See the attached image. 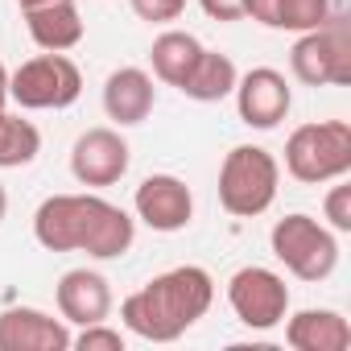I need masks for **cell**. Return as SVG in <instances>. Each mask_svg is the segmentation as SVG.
Returning <instances> with one entry per match:
<instances>
[{
	"instance_id": "cell-1",
	"label": "cell",
	"mask_w": 351,
	"mask_h": 351,
	"mask_svg": "<svg viewBox=\"0 0 351 351\" xmlns=\"http://www.w3.org/2000/svg\"><path fill=\"white\" fill-rule=\"evenodd\" d=\"M34 236L46 252H87L116 261L136 240V219L99 195H50L34 211Z\"/></svg>"
},
{
	"instance_id": "cell-27",
	"label": "cell",
	"mask_w": 351,
	"mask_h": 351,
	"mask_svg": "<svg viewBox=\"0 0 351 351\" xmlns=\"http://www.w3.org/2000/svg\"><path fill=\"white\" fill-rule=\"evenodd\" d=\"M330 17H347V0H330Z\"/></svg>"
},
{
	"instance_id": "cell-7",
	"label": "cell",
	"mask_w": 351,
	"mask_h": 351,
	"mask_svg": "<svg viewBox=\"0 0 351 351\" xmlns=\"http://www.w3.org/2000/svg\"><path fill=\"white\" fill-rule=\"evenodd\" d=\"M289 71L306 87H347L351 83V29L347 17H330L326 25L298 34L289 50Z\"/></svg>"
},
{
	"instance_id": "cell-5",
	"label": "cell",
	"mask_w": 351,
	"mask_h": 351,
	"mask_svg": "<svg viewBox=\"0 0 351 351\" xmlns=\"http://www.w3.org/2000/svg\"><path fill=\"white\" fill-rule=\"evenodd\" d=\"M269 248L285 265V273H293L298 281H310V285L326 281L339 265V236L326 223H318L314 215H302V211L273 223Z\"/></svg>"
},
{
	"instance_id": "cell-11",
	"label": "cell",
	"mask_w": 351,
	"mask_h": 351,
	"mask_svg": "<svg viewBox=\"0 0 351 351\" xmlns=\"http://www.w3.org/2000/svg\"><path fill=\"white\" fill-rule=\"evenodd\" d=\"M232 95H236L240 120L248 128H261V132L277 128L289 116V108H293V91H289L285 75L273 71V66H252L248 75H240Z\"/></svg>"
},
{
	"instance_id": "cell-17",
	"label": "cell",
	"mask_w": 351,
	"mask_h": 351,
	"mask_svg": "<svg viewBox=\"0 0 351 351\" xmlns=\"http://www.w3.org/2000/svg\"><path fill=\"white\" fill-rule=\"evenodd\" d=\"M236 79H240V71H236V62H232L228 54L203 50L178 91H182L186 99H195V104H219V99H228V95L236 91Z\"/></svg>"
},
{
	"instance_id": "cell-28",
	"label": "cell",
	"mask_w": 351,
	"mask_h": 351,
	"mask_svg": "<svg viewBox=\"0 0 351 351\" xmlns=\"http://www.w3.org/2000/svg\"><path fill=\"white\" fill-rule=\"evenodd\" d=\"M5 215H9V191L0 186V223H5Z\"/></svg>"
},
{
	"instance_id": "cell-2",
	"label": "cell",
	"mask_w": 351,
	"mask_h": 351,
	"mask_svg": "<svg viewBox=\"0 0 351 351\" xmlns=\"http://www.w3.org/2000/svg\"><path fill=\"white\" fill-rule=\"evenodd\" d=\"M215 302V281L203 265H178L169 273H157L136 293L120 302V318L136 339L149 343H173L182 339Z\"/></svg>"
},
{
	"instance_id": "cell-18",
	"label": "cell",
	"mask_w": 351,
	"mask_h": 351,
	"mask_svg": "<svg viewBox=\"0 0 351 351\" xmlns=\"http://www.w3.org/2000/svg\"><path fill=\"white\" fill-rule=\"evenodd\" d=\"M199 54H203V42H199L195 34H186V29H165V34H157L153 46H149L153 75H157L161 83H169V87H182V79L191 75V66H195Z\"/></svg>"
},
{
	"instance_id": "cell-12",
	"label": "cell",
	"mask_w": 351,
	"mask_h": 351,
	"mask_svg": "<svg viewBox=\"0 0 351 351\" xmlns=\"http://www.w3.org/2000/svg\"><path fill=\"white\" fill-rule=\"evenodd\" d=\"M71 322L34 310V306H13L0 310V351H66L71 347Z\"/></svg>"
},
{
	"instance_id": "cell-21",
	"label": "cell",
	"mask_w": 351,
	"mask_h": 351,
	"mask_svg": "<svg viewBox=\"0 0 351 351\" xmlns=\"http://www.w3.org/2000/svg\"><path fill=\"white\" fill-rule=\"evenodd\" d=\"M71 347H79V351H124V335L108 322H91L71 339Z\"/></svg>"
},
{
	"instance_id": "cell-13",
	"label": "cell",
	"mask_w": 351,
	"mask_h": 351,
	"mask_svg": "<svg viewBox=\"0 0 351 351\" xmlns=\"http://www.w3.org/2000/svg\"><path fill=\"white\" fill-rule=\"evenodd\" d=\"M54 302H58L62 322H75V326L108 322V314H112V285L95 269H71V273L58 277Z\"/></svg>"
},
{
	"instance_id": "cell-22",
	"label": "cell",
	"mask_w": 351,
	"mask_h": 351,
	"mask_svg": "<svg viewBox=\"0 0 351 351\" xmlns=\"http://www.w3.org/2000/svg\"><path fill=\"white\" fill-rule=\"evenodd\" d=\"M322 211H326V219H330V232H351V186H347L343 178H339V186L326 191Z\"/></svg>"
},
{
	"instance_id": "cell-20",
	"label": "cell",
	"mask_w": 351,
	"mask_h": 351,
	"mask_svg": "<svg viewBox=\"0 0 351 351\" xmlns=\"http://www.w3.org/2000/svg\"><path fill=\"white\" fill-rule=\"evenodd\" d=\"M330 21V0H277V25L289 34H310Z\"/></svg>"
},
{
	"instance_id": "cell-16",
	"label": "cell",
	"mask_w": 351,
	"mask_h": 351,
	"mask_svg": "<svg viewBox=\"0 0 351 351\" xmlns=\"http://www.w3.org/2000/svg\"><path fill=\"white\" fill-rule=\"evenodd\" d=\"M25 29L50 54H66L83 42V17L75 9V0H50V5L25 9Z\"/></svg>"
},
{
	"instance_id": "cell-29",
	"label": "cell",
	"mask_w": 351,
	"mask_h": 351,
	"mask_svg": "<svg viewBox=\"0 0 351 351\" xmlns=\"http://www.w3.org/2000/svg\"><path fill=\"white\" fill-rule=\"evenodd\" d=\"M21 9H38V5H50V0H17Z\"/></svg>"
},
{
	"instance_id": "cell-23",
	"label": "cell",
	"mask_w": 351,
	"mask_h": 351,
	"mask_svg": "<svg viewBox=\"0 0 351 351\" xmlns=\"http://www.w3.org/2000/svg\"><path fill=\"white\" fill-rule=\"evenodd\" d=\"M132 13L149 25H169V21H178L182 9H186V0H128Z\"/></svg>"
},
{
	"instance_id": "cell-24",
	"label": "cell",
	"mask_w": 351,
	"mask_h": 351,
	"mask_svg": "<svg viewBox=\"0 0 351 351\" xmlns=\"http://www.w3.org/2000/svg\"><path fill=\"white\" fill-rule=\"evenodd\" d=\"M211 21H244V0H199Z\"/></svg>"
},
{
	"instance_id": "cell-25",
	"label": "cell",
	"mask_w": 351,
	"mask_h": 351,
	"mask_svg": "<svg viewBox=\"0 0 351 351\" xmlns=\"http://www.w3.org/2000/svg\"><path fill=\"white\" fill-rule=\"evenodd\" d=\"M244 17H252L256 25L273 29L277 25V0H244Z\"/></svg>"
},
{
	"instance_id": "cell-3",
	"label": "cell",
	"mask_w": 351,
	"mask_h": 351,
	"mask_svg": "<svg viewBox=\"0 0 351 351\" xmlns=\"http://www.w3.org/2000/svg\"><path fill=\"white\" fill-rule=\"evenodd\" d=\"M285 173L306 186L347 178L351 173V124L347 120L298 124L285 141Z\"/></svg>"
},
{
	"instance_id": "cell-14",
	"label": "cell",
	"mask_w": 351,
	"mask_h": 351,
	"mask_svg": "<svg viewBox=\"0 0 351 351\" xmlns=\"http://www.w3.org/2000/svg\"><path fill=\"white\" fill-rule=\"evenodd\" d=\"M153 104H157V87H153V75L149 71L120 66V71L108 75V83H104V112L120 128H132V124L149 120Z\"/></svg>"
},
{
	"instance_id": "cell-10",
	"label": "cell",
	"mask_w": 351,
	"mask_h": 351,
	"mask_svg": "<svg viewBox=\"0 0 351 351\" xmlns=\"http://www.w3.org/2000/svg\"><path fill=\"white\" fill-rule=\"evenodd\" d=\"M132 149L116 128H87L71 149V173L79 186H116L128 173Z\"/></svg>"
},
{
	"instance_id": "cell-26",
	"label": "cell",
	"mask_w": 351,
	"mask_h": 351,
	"mask_svg": "<svg viewBox=\"0 0 351 351\" xmlns=\"http://www.w3.org/2000/svg\"><path fill=\"white\" fill-rule=\"evenodd\" d=\"M5 108H9V71L0 66V112H5Z\"/></svg>"
},
{
	"instance_id": "cell-4",
	"label": "cell",
	"mask_w": 351,
	"mask_h": 351,
	"mask_svg": "<svg viewBox=\"0 0 351 351\" xmlns=\"http://www.w3.org/2000/svg\"><path fill=\"white\" fill-rule=\"evenodd\" d=\"M281 165L261 145H236L219 165V207L236 219H256L273 207Z\"/></svg>"
},
{
	"instance_id": "cell-15",
	"label": "cell",
	"mask_w": 351,
	"mask_h": 351,
	"mask_svg": "<svg viewBox=\"0 0 351 351\" xmlns=\"http://www.w3.org/2000/svg\"><path fill=\"white\" fill-rule=\"evenodd\" d=\"M285 343L293 351H347L351 347V322L339 310H298L285 314Z\"/></svg>"
},
{
	"instance_id": "cell-8",
	"label": "cell",
	"mask_w": 351,
	"mask_h": 351,
	"mask_svg": "<svg viewBox=\"0 0 351 351\" xmlns=\"http://www.w3.org/2000/svg\"><path fill=\"white\" fill-rule=\"evenodd\" d=\"M228 306L248 330H273L289 314V285L265 265H244L228 277Z\"/></svg>"
},
{
	"instance_id": "cell-19",
	"label": "cell",
	"mask_w": 351,
	"mask_h": 351,
	"mask_svg": "<svg viewBox=\"0 0 351 351\" xmlns=\"http://www.w3.org/2000/svg\"><path fill=\"white\" fill-rule=\"evenodd\" d=\"M42 153V132L34 120L0 112V169H21Z\"/></svg>"
},
{
	"instance_id": "cell-9",
	"label": "cell",
	"mask_w": 351,
	"mask_h": 351,
	"mask_svg": "<svg viewBox=\"0 0 351 351\" xmlns=\"http://www.w3.org/2000/svg\"><path fill=\"white\" fill-rule=\"evenodd\" d=\"M132 211L153 232H182L195 219V195L178 173H149L132 195Z\"/></svg>"
},
{
	"instance_id": "cell-6",
	"label": "cell",
	"mask_w": 351,
	"mask_h": 351,
	"mask_svg": "<svg viewBox=\"0 0 351 351\" xmlns=\"http://www.w3.org/2000/svg\"><path fill=\"white\" fill-rule=\"evenodd\" d=\"M83 95V71L66 54H38L9 75V99L25 112H62Z\"/></svg>"
}]
</instances>
